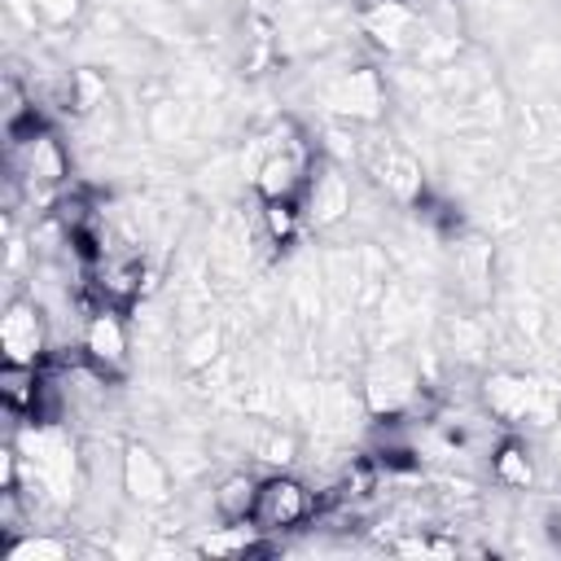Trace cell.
<instances>
[{
	"label": "cell",
	"mask_w": 561,
	"mask_h": 561,
	"mask_svg": "<svg viewBox=\"0 0 561 561\" xmlns=\"http://www.w3.org/2000/svg\"><path fill=\"white\" fill-rule=\"evenodd\" d=\"M219 355H224V329L210 324V320H202L197 329H188V333L180 337L175 364H180L184 373H202V368H210Z\"/></svg>",
	"instance_id": "cell-15"
},
{
	"label": "cell",
	"mask_w": 561,
	"mask_h": 561,
	"mask_svg": "<svg viewBox=\"0 0 561 561\" xmlns=\"http://www.w3.org/2000/svg\"><path fill=\"white\" fill-rule=\"evenodd\" d=\"M0 355L9 364H35V368L48 364V355H53V324H48V311L31 294L4 298V311H0Z\"/></svg>",
	"instance_id": "cell-5"
},
{
	"label": "cell",
	"mask_w": 561,
	"mask_h": 561,
	"mask_svg": "<svg viewBox=\"0 0 561 561\" xmlns=\"http://www.w3.org/2000/svg\"><path fill=\"white\" fill-rule=\"evenodd\" d=\"M447 346H451L456 359H478V355L491 346V333H486L482 320H473V316H456V320L447 324Z\"/></svg>",
	"instance_id": "cell-16"
},
{
	"label": "cell",
	"mask_w": 561,
	"mask_h": 561,
	"mask_svg": "<svg viewBox=\"0 0 561 561\" xmlns=\"http://www.w3.org/2000/svg\"><path fill=\"white\" fill-rule=\"evenodd\" d=\"M31 9L39 18V26H48V31H66L83 18V0H31Z\"/></svg>",
	"instance_id": "cell-17"
},
{
	"label": "cell",
	"mask_w": 561,
	"mask_h": 561,
	"mask_svg": "<svg viewBox=\"0 0 561 561\" xmlns=\"http://www.w3.org/2000/svg\"><path fill=\"white\" fill-rule=\"evenodd\" d=\"M421 368L399 351V346H377V355L364 368V408L373 416H390V412H408L421 394Z\"/></svg>",
	"instance_id": "cell-3"
},
{
	"label": "cell",
	"mask_w": 561,
	"mask_h": 561,
	"mask_svg": "<svg viewBox=\"0 0 561 561\" xmlns=\"http://www.w3.org/2000/svg\"><path fill=\"white\" fill-rule=\"evenodd\" d=\"M259 478L254 469H228L215 486H210V513L215 522H250L254 517V500H259Z\"/></svg>",
	"instance_id": "cell-10"
},
{
	"label": "cell",
	"mask_w": 561,
	"mask_h": 561,
	"mask_svg": "<svg viewBox=\"0 0 561 561\" xmlns=\"http://www.w3.org/2000/svg\"><path fill=\"white\" fill-rule=\"evenodd\" d=\"M316 517V491L307 478H294L285 469L263 473L259 478V500H254V526L272 539V535H289L302 530Z\"/></svg>",
	"instance_id": "cell-4"
},
{
	"label": "cell",
	"mask_w": 561,
	"mask_h": 561,
	"mask_svg": "<svg viewBox=\"0 0 561 561\" xmlns=\"http://www.w3.org/2000/svg\"><path fill=\"white\" fill-rule=\"evenodd\" d=\"M359 31L386 57H408L412 61L421 53L425 35H430V22L416 9H408L403 0H368L359 9Z\"/></svg>",
	"instance_id": "cell-6"
},
{
	"label": "cell",
	"mask_w": 561,
	"mask_h": 561,
	"mask_svg": "<svg viewBox=\"0 0 561 561\" xmlns=\"http://www.w3.org/2000/svg\"><path fill=\"white\" fill-rule=\"evenodd\" d=\"M39 386H44V368L35 364H0V403L4 412H18L22 421H31L35 403H39Z\"/></svg>",
	"instance_id": "cell-13"
},
{
	"label": "cell",
	"mask_w": 561,
	"mask_h": 561,
	"mask_svg": "<svg viewBox=\"0 0 561 561\" xmlns=\"http://www.w3.org/2000/svg\"><path fill=\"white\" fill-rule=\"evenodd\" d=\"M491 478H495V486H504V491H530L535 478H539L530 447H526L522 438H500L495 451H491Z\"/></svg>",
	"instance_id": "cell-12"
},
{
	"label": "cell",
	"mask_w": 561,
	"mask_h": 561,
	"mask_svg": "<svg viewBox=\"0 0 561 561\" xmlns=\"http://www.w3.org/2000/svg\"><path fill=\"white\" fill-rule=\"evenodd\" d=\"M316 101L333 123L351 127H373L386 105H390V83L377 66L364 61H342L337 70H320L316 79Z\"/></svg>",
	"instance_id": "cell-1"
},
{
	"label": "cell",
	"mask_w": 561,
	"mask_h": 561,
	"mask_svg": "<svg viewBox=\"0 0 561 561\" xmlns=\"http://www.w3.org/2000/svg\"><path fill=\"white\" fill-rule=\"evenodd\" d=\"M79 342H83V355H88L101 373H110L114 381L127 373V364H131V329H127V320H123V307H101V311H92V316L83 320V329H79Z\"/></svg>",
	"instance_id": "cell-9"
},
{
	"label": "cell",
	"mask_w": 561,
	"mask_h": 561,
	"mask_svg": "<svg viewBox=\"0 0 561 561\" xmlns=\"http://www.w3.org/2000/svg\"><path fill=\"white\" fill-rule=\"evenodd\" d=\"M259 232L272 250H285L294 245L302 232H307V219H302V206L298 202H259Z\"/></svg>",
	"instance_id": "cell-14"
},
{
	"label": "cell",
	"mask_w": 561,
	"mask_h": 561,
	"mask_svg": "<svg viewBox=\"0 0 561 561\" xmlns=\"http://www.w3.org/2000/svg\"><path fill=\"white\" fill-rule=\"evenodd\" d=\"M298 206H302L307 228H316V232H329V228H337L342 219H351V210H355V188H351V175L342 171V162L316 158L311 180H307Z\"/></svg>",
	"instance_id": "cell-7"
},
{
	"label": "cell",
	"mask_w": 561,
	"mask_h": 561,
	"mask_svg": "<svg viewBox=\"0 0 561 561\" xmlns=\"http://www.w3.org/2000/svg\"><path fill=\"white\" fill-rule=\"evenodd\" d=\"M193 552H202V557H259V552H272V543H267V535L250 517V522H219V526H210V535H202L193 543Z\"/></svg>",
	"instance_id": "cell-11"
},
{
	"label": "cell",
	"mask_w": 561,
	"mask_h": 561,
	"mask_svg": "<svg viewBox=\"0 0 561 561\" xmlns=\"http://www.w3.org/2000/svg\"><path fill=\"white\" fill-rule=\"evenodd\" d=\"M171 460L158 456L149 443H123V495L136 508H167L171 504Z\"/></svg>",
	"instance_id": "cell-8"
},
{
	"label": "cell",
	"mask_w": 561,
	"mask_h": 561,
	"mask_svg": "<svg viewBox=\"0 0 561 561\" xmlns=\"http://www.w3.org/2000/svg\"><path fill=\"white\" fill-rule=\"evenodd\" d=\"M482 403L508 430H552L561 421V386L526 373H491L482 381Z\"/></svg>",
	"instance_id": "cell-2"
}]
</instances>
